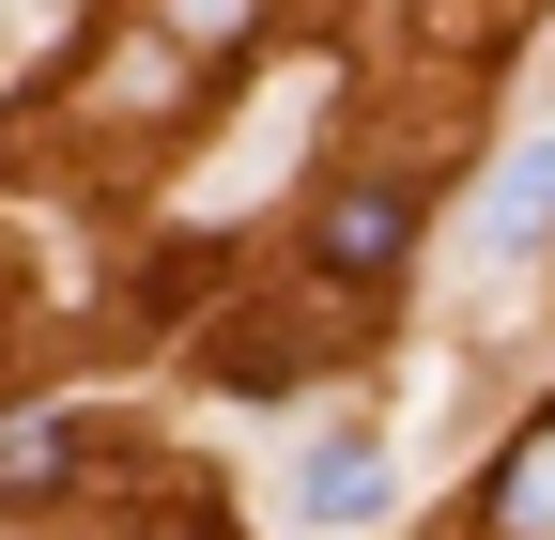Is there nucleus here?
<instances>
[{
    "mask_svg": "<svg viewBox=\"0 0 555 540\" xmlns=\"http://www.w3.org/2000/svg\"><path fill=\"white\" fill-rule=\"evenodd\" d=\"M401 247H416V185H386V170L324 185V217H309V279H339V294H386V279H401Z\"/></svg>",
    "mask_w": 555,
    "mask_h": 540,
    "instance_id": "f257e3e1",
    "label": "nucleus"
},
{
    "mask_svg": "<svg viewBox=\"0 0 555 540\" xmlns=\"http://www.w3.org/2000/svg\"><path fill=\"white\" fill-rule=\"evenodd\" d=\"M371 510H386V448H371V433H324V448L294 463V525H324V540H356Z\"/></svg>",
    "mask_w": 555,
    "mask_h": 540,
    "instance_id": "f03ea898",
    "label": "nucleus"
},
{
    "mask_svg": "<svg viewBox=\"0 0 555 540\" xmlns=\"http://www.w3.org/2000/svg\"><path fill=\"white\" fill-rule=\"evenodd\" d=\"M478 525H494V540H555V417L509 433V463L478 479Z\"/></svg>",
    "mask_w": 555,
    "mask_h": 540,
    "instance_id": "7ed1b4c3",
    "label": "nucleus"
},
{
    "mask_svg": "<svg viewBox=\"0 0 555 540\" xmlns=\"http://www.w3.org/2000/svg\"><path fill=\"white\" fill-rule=\"evenodd\" d=\"M540 232H555V140H525L494 170V201H478V247H540Z\"/></svg>",
    "mask_w": 555,
    "mask_h": 540,
    "instance_id": "20e7f679",
    "label": "nucleus"
},
{
    "mask_svg": "<svg viewBox=\"0 0 555 540\" xmlns=\"http://www.w3.org/2000/svg\"><path fill=\"white\" fill-rule=\"evenodd\" d=\"M62 463H78V417H16L0 433V494H47Z\"/></svg>",
    "mask_w": 555,
    "mask_h": 540,
    "instance_id": "39448f33",
    "label": "nucleus"
}]
</instances>
